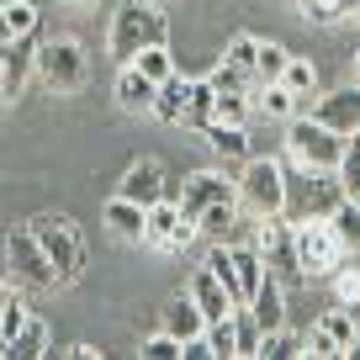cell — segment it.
<instances>
[{
  "mask_svg": "<svg viewBox=\"0 0 360 360\" xmlns=\"http://www.w3.org/2000/svg\"><path fill=\"white\" fill-rule=\"evenodd\" d=\"M349 196V186L339 180V169H286V217L307 223V217H334V207Z\"/></svg>",
  "mask_w": 360,
  "mask_h": 360,
  "instance_id": "1",
  "label": "cell"
},
{
  "mask_svg": "<svg viewBox=\"0 0 360 360\" xmlns=\"http://www.w3.org/2000/svg\"><path fill=\"white\" fill-rule=\"evenodd\" d=\"M165 37H169V22L159 11V0H127L112 16V58L117 64H133L143 48L165 43Z\"/></svg>",
  "mask_w": 360,
  "mask_h": 360,
  "instance_id": "2",
  "label": "cell"
},
{
  "mask_svg": "<svg viewBox=\"0 0 360 360\" xmlns=\"http://www.w3.org/2000/svg\"><path fill=\"white\" fill-rule=\"evenodd\" d=\"M345 148H349V138L334 133L328 122H318L313 112L286 122V154H292V165H302V169H339L345 165Z\"/></svg>",
  "mask_w": 360,
  "mask_h": 360,
  "instance_id": "3",
  "label": "cell"
},
{
  "mask_svg": "<svg viewBox=\"0 0 360 360\" xmlns=\"http://www.w3.org/2000/svg\"><path fill=\"white\" fill-rule=\"evenodd\" d=\"M238 202L255 217H286V169L276 159H244V175H238Z\"/></svg>",
  "mask_w": 360,
  "mask_h": 360,
  "instance_id": "4",
  "label": "cell"
},
{
  "mask_svg": "<svg viewBox=\"0 0 360 360\" xmlns=\"http://www.w3.org/2000/svg\"><path fill=\"white\" fill-rule=\"evenodd\" d=\"M37 79H43L53 96H75V90H85V79H90L85 48H79L75 37H53V43H43V48H37Z\"/></svg>",
  "mask_w": 360,
  "mask_h": 360,
  "instance_id": "5",
  "label": "cell"
},
{
  "mask_svg": "<svg viewBox=\"0 0 360 360\" xmlns=\"http://www.w3.org/2000/svg\"><path fill=\"white\" fill-rule=\"evenodd\" d=\"M297 255H302V276H334L349 244L339 238L334 217H307V223H297Z\"/></svg>",
  "mask_w": 360,
  "mask_h": 360,
  "instance_id": "6",
  "label": "cell"
},
{
  "mask_svg": "<svg viewBox=\"0 0 360 360\" xmlns=\"http://www.w3.org/2000/svg\"><path fill=\"white\" fill-rule=\"evenodd\" d=\"M6 255H11V276L22 286H32V292H48V286H64L58 281V265L48 259L43 238L32 233V228H16L11 238H6Z\"/></svg>",
  "mask_w": 360,
  "mask_h": 360,
  "instance_id": "7",
  "label": "cell"
},
{
  "mask_svg": "<svg viewBox=\"0 0 360 360\" xmlns=\"http://www.w3.org/2000/svg\"><path fill=\"white\" fill-rule=\"evenodd\" d=\"M32 233L43 238V249H48V259L58 265V281H79V270H85V244H79V233L64 223V217H37L32 223Z\"/></svg>",
  "mask_w": 360,
  "mask_h": 360,
  "instance_id": "8",
  "label": "cell"
},
{
  "mask_svg": "<svg viewBox=\"0 0 360 360\" xmlns=\"http://www.w3.org/2000/svg\"><path fill=\"white\" fill-rule=\"evenodd\" d=\"M255 249L265 255V265L276 270V276H302V255H297V223L292 217H259V238Z\"/></svg>",
  "mask_w": 360,
  "mask_h": 360,
  "instance_id": "9",
  "label": "cell"
},
{
  "mask_svg": "<svg viewBox=\"0 0 360 360\" xmlns=\"http://www.w3.org/2000/svg\"><path fill=\"white\" fill-rule=\"evenodd\" d=\"M196 233H202V223H196L180 202H169V196H165V202L148 207V238H143V244H154V249H186Z\"/></svg>",
  "mask_w": 360,
  "mask_h": 360,
  "instance_id": "10",
  "label": "cell"
},
{
  "mask_svg": "<svg viewBox=\"0 0 360 360\" xmlns=\"http://www.w3.org/2000/svg\"><path fill=\"white\" fill-rule=\"evenodd\" d=\"M37 32H22V37H6V64H0V96L11 101V96H22V85H27V75L37 69Z\"/></svg>",
  "mask_w": 360,
  "mask_h": 360,
  "instance_id": "11",
  "label": "cell"
},
{
  "mask_svg": "<svg viewBox=\"0 0 360 360\" xmlns=\"http://www.w3.org/2000/svg\"><path fill=\"white\" fill-rule=\"evenodd\" d=\"M217 202H238V180H223V175H212V169H196V175L180 186V207L191 217H202L207 207H217Z\"/></svg>",
  "mask_w": 360,
  "mask_h": 360,
  "instance_id": "12",
  "label": "cell"
},
{
  "mask_svg": "<svg viewBox=\"0 0 360 360\" xmlns=\"http://www.w3.org/2000/svg\"><path fill=\"white\" fill-rule=\"evenodd\" d=\"M101 217H106V228H112L117 238H127V244H143V238H148V207L133 202V196H122V191L106 202Z\"/></svg>",
  "mask_w": 360,
  "mask_h": 360,
  "instance_id": "13",
  "label": "cell"
},
{
  "mask_svg": "<svg viewBox=\"0 0 360 360\" xmlns=\"http://www.w3.org/2000/svg\"><path fill=\"white\" fill-rule=\"evenodd\" d=\"M313 117H318V122H328V127H334V133H360V85L355 90H334V96H323V101H318L313 106Z\"/></svg>",
  "mask_w": 360,
  "mask_h": 360,
  "instance_id": "14",
  "label": "cell"
},
{
  "mask_svg": "<svg viewBox=\"0 0 360 360\" xmlns=\"http://www.w3.org/2000/svg\"><path fill=\"white\" fill-rule=\"evenodd\" d=\"M255 318H259V328L265 334H276V328H286V276H276L270 270L265 281H259V292H255Z\"/></svg>",
  "mask_w": 360,
  "mask_h": 360,
  "instance_id": "15",
  "label": "cell"
},
{
  "mask_svg": "<svg viewBox=\"0 0 360 360\" xmlns=\"http://www.w3.org/2000/svg\"><path fill=\"white\" fill-rule=\"evenodd\" d=\"M117 191L133 196V202H143V207H154V202H165V169H159L154 159H138V165L122 175V186H117Z\"/></svg>",
  "mask_w": 360,
  "mask_h": 360,
  "instance_id": "16",
  "label": "cell"
},
{
  "mask_svg": "<svg viewBox=\"0 0 360 360\" xmlns=\"http://www.w3.org/2000/svg\"><path fill=\"white\" fill-rule=\"evenodd\" d=\"M117 101H122L127 112H154L159 79H148L138 64H122V75H117Z\"/></svg>",
  "mask_w": 360,
  "mask_h": 360,
  "instance_id": "17",
  "label": "cell"
},
{
  "mask_svg": "<svg viewBox=\"0 0 360 360\" xmlns=\"http://www.w3.org/2000/svg\"><path fill=\"white\" fill-rule=\"evenodd\" d=\"M207 323H212V318L202 313V302H196V297H175V302L165 307V328H169L175 339H186V345H191V339H202Z\"/></svg>",
  "mask_w": 360,
  "mask_h": 360,
  "instance_id": "18",
  "label": "cell"
},
{
  "mask_svg": "<svg viewBox=\"0 0 360 360\" xmlns=\"http://www.w3.org/2000/svg\"><path fill=\"white\" fill-rule=\"evenodd\" d=\"M191 96H196V79H186V75L165 79V85H159V101H154V117L159 122H186V117H191Z\"/></svg>",
  "mask_w": 360,
  "mask_h": 360,
  "instance_id": "19",
  "label": "cell"
},
{
  "mask_svg": "<svg viewBox=\"0 0 360 360\" xmlns=\"http://www.w3.org/2000/svg\"><path fill=\"white\" fill-rule=\"evenodd\" d=\"M191 297H196V302H202V313L207 318H212V323H217V318H228V313H233V292H228V286L223 281H217V276H212V270H196V281H191Z\"/></svg>",
  "mask_w": 360,
  "mask_h": 360,
  "instance_id": "20",
  "label": "cell"
},
{
  "mask_svg": "<svg viewBox=\"0 0 360 360\" xmlns=\"http://www.w3.org/2000/svg\"><path fill=\"white\" fill-rule=\"evenodd\" d=\"M207 143H212L223 159H238V165H244V159H249V127H238V122H212V127H207Z\"/></svg>",
  "mask_w": 360,
  "mask_h": 360,
  "instance_id": "21",
  "label": "cell"
},
{
  "mask_svg": "<svg viewBox=\"0 0 360 360\" xmlns=\"http://www.w3.org/2000/svg\"><path fill=\"white\" fill-rule=\"evenodd\" d=\"M281 85L297 96V117H307V101H313V90H318V69L307 64V58H292V64H286V79H281Z\"/></svg>",
  "mask_w": 360,
  "mask_h": 360,
  "instance_id": "22",
  "label": "cell"
},
{
  "mask_svg": "<svg viewBox=\"0 0 360 360\" xmlns=\"http://www.w3.org/2000/svg\"><path fill=\"white\" fill-rule=\"evenodd\" d=\"M27 323H32V313H27V302H22V297L11 292V286H6V302H0V345L11 349V345H16V334H22Z\"/></svg>",
  "mask_w": 360,
  "mask_h": 360,
  "instance_id": "23",
  "label": "cell"
},
{
  "mask_svg": "<svg viewBox=\"0 0 360 360\" xmlns=\"http://www.w3.org/2000/svg\"><path fill=\"white\" fill-rule=\"evenodd\" d=\"M255 106L265 117H281V122H292V117H297V96L286 85H259L255 90Z\"/></svg>",
  "mask_w": 360,
  "mask_h": 360,
  "instance_id": "24",
  "label": "cell"
},
{
  "mask_svg": "<svg viewBox=\"0 0 360 360\" xmlns=\"http://www.w3.org/2000/svg\"><path fill=\"white\" fill-rule=\"evenodd\" d=\"M207 270H212L217 281H223L228 292H233V302L244 307V281H238V259H233V249H223V244H217L212 255H207Z\"/></svg>",
  "mask_w": 360,
  "mask_h": 360,
  "instance_id": "25",
  "label": "cell"
},
{
  "mask_svg": "<svg viewBox=\"0 0 360 360\" xmlns=\"http://www.w3.org/2000/svg\"><path fill=\"white\" fill-rule=\"evenodd\" d=\"M133 64H138V69H143V75H148V79H159V85H165V79H175V75H180V64H175V53H169V48H165V43H154V48H143V53H138V58H133Z\"/></svg>",
  "mask_w": 360,
  "mask_h": 360,
  "instance_id": "26",
  "label": "cell"
},
{
  "mask_svg": "<svg viewBox=\"0 0 360 360\" xmlns=\"http://www.w3.org/2000/svg\"><path fill=\"white\" fill-rule=\"evenodd\" d=\"M186 122H191V127H202V133H207V127L217 122V85H212V79H196V96H191V117H186Z\"/></svg>",
  "mask_w": 360,
  "mask_h": 360,
  "instance_id": "27",
  "label": "cell"
},
{
  "mask_svg": "<svg viewBox=\"0 0 360 360\" xmlns=\"http://www.w3.org/2000/svg\"><path fill=\"white\" fill-rule=\"evenodd\" d=\"M0 22H6V37L37 32V6L32 0H6V6H0Z\"/></svg>",
  "mask_w": 360,
  "mask_h": 360,
  "instance_id": "28",
  "label": "cell"
},
{
  "mask_svg": "<svg viewBox=\"0 0 360 360\" xmlns=\"http://www.w3.org/2000/svg\"><path fill=\"white\" fill-rule=\"evenodd\" d=\"M37 355H48V328L32 318V323H27L22 334H16V345L6 349V360H37Z\"/></svg>",
  "mask_w": 360,
  "mask_h": 360,
  "instance_id": "29",
  "label": "cell"
},
{
  "mask_svg": "<svg viewBox=\"0 0 360 360\" xmlns=\"http://www.w3.org/2000/svg\"><path fill=\"white\" fill-rule=\"evenodd\" d=\"M292 58H297V53H286L281 43H259V85H281Z\"/></svg>",
  "mask_w": 360,
  "mask_h": 360,
  "instance_id": "30",
  "label": "cell"
},
{
  "mask_svg": "<svg viewBox=\"0 0 360 360\" xmlns=\"http://www.w3.org/2000/svg\"><path fill=\"white\" fill-rule=\"evenodd\" d=\"M233 328H238V355H259V345H265V328H259L255 307H233Z\"/></svg>",
  "mask_w": 360,
  "mask_h": 360,
  "instance_id": "31",
  "label": "cell"
},
{
  "mask_svg": "<svg viewBox=\"0 0 360 360\" xmlns=\"http://www.w3.org/2000/svg\"><path fill=\"white\" fill-rule=\"evenodd\" d=\"M259 355H265V360L307 355V339H302V334H292V328H276V334H265V345H259Z\"/></svg>",
  "mask_w": 360,
  "mask_h": 360,
  "instance_id": "32",
  "label": "cell"
},
{
  "mask_svg": "<svg viewBox=\"0 0 360 360\" xmlns=\"http://www.w3.org/2000/svg\"><path fill=\"white\" fill-rule=\"evenodd\" d=\"M334 228H339V238H345L349 249H360V196H345V202L334 207Z\"/></svg>",
  "mask_w": 360,
  "mask_h": 360,
  "instance_id": "33",
  "label": "cell"
},
{
  "mask_svg": "<svg viewBox=\"0 0 360 360\" xmlns=\"http://www.w3.org/2000/svg\"><path fill=\"white\" fill-rule=\"evenodd\" d=\"M207 345H212V355H217V360L238 355V328H233V313L217 318V323H207Z\"/></svg>",
  "mask_w": 360,
  "mask_h": 360,
  "instance_id": "34",
  "label": "cell"
},
{
  "mask_svg": "<svg viewBox=\"0 0 360 360\" xmlns=\"http://www.w3.org/2000/svg\"><path fill=\"white\" fill-rule=\"evenodd\" d=\"M138 355H148V360H186V339H175L169 328H159L154 339L138 345Z\"/></svg>",
  "mask_w": 360,
  "mask_h": 360,
  "instance_id": "35",
  "label": "cell"
},
{
  "mask_svg": "<svg viewBox=\"0 0 360 360\" xmlns=\"http://www.w3.org/2000/svg\"><path fill=\"white\" fill-rule=\"evenodd\" d=\"M228 64H238V69H249V75L259 79V37H249V32H238L233 43H228Z\"/></svg>",
  "mask_w": 360,
  "mask_h": 360,
  "instance_id": "36",
  "label": "cell"
},
{
  "mask_svg": "<svg viewBox=\"0 0 360 360\" xmlns=\"http://www.w3.org/2000/svg\"><path fill=\"white\" fill-rule=\"evenodd\" d=\"M207 79H212L217 90H259V79L249 75V69L228 64V58H223V64H217V69H212V75H207Z\"/></svg>",
  "mask_w": 360,
  "mask_h": 360,
  "instance_id": "37",
  "label": "cell"
},
{
  "mask_svg": "<svg viewBox=\"0 0 360 360\" xmlns=\"http://www.w3.org/2000/svg\"><path fill=\"white\" fill-rule=\"evenodd\" d=\"M196 223H202V233H212V238H223L228 228L238 223V212H233V202H217V207H207L202 217H196Z\"/></svg>",
  "mask_w": 360,
  "mask_h": 360,
  "instance_id": "38",
  "label": "cell"
},
{
  "mask_svg": "<svg viewBox=\"0 0 360 360\" xmlns=\"http://www.w3.org/2000/svg\"><path fill=\"white\" fill-rule=\"evenodd\" d=\"M318 323H323L328 334H334L339 345H345V355H349V349L360 345V334H355V313H323V318H318Z\"/></svg>",
  "mask_w": 360,
  "mask_h": 360,
  "instance_id": "39",
  "label": "cell"
},
{
  "mask_svg": "<svg viewBox=\"0 0 360 360\" xmlns=\"http://www.w3.org/2000/svg\"><path fill=\"white\" fill-rule=\"evenodd\" d=\"M307 355H318V360H334V355H345V345H339V339L328 334L323 323H313V328H307Z\"/></svg>",
  "mask_w": 360,
  "mask_h": 360,
  "instance_id": "40",
  "label": "cell"
},
{
  "mask_svg": "<svg viewBox=\"0 0 360 360\" xmlns=\"http://www.w3.org/2000/svg\"><path fill=\"white\" fill-rule=\"evenodd\" d=\"M339 180L349 186V196H360V133H349V148H345V165H339Z\"/></svg>",
  "mask_w": 360,
  "mask_h": 360,
  "instance_id": "41",
  "label": "cell"
},
{
  "mask_svg": "<svg viewBox=\"0 0 360 360\" xmlns=\"http://www.w3.org/2000/svg\"><path fill=\"white\" fill-rule=\"evenodd\" d=\"M334 292L345 307H360V270H334Z\"/></svg>",
  "mask_w": 360,
  "mask_h": 360,
  "instance_id": "42",
  "label": "cell"
},
{
  "mask_svg": "<svg viewBox=\"0 0 360 360\" xmlns=\"http://www.w3.org/2000/svg\"><path fill=\"white\" fill-rule=\"evenodd\" d=\"M302 11H307V22H318V27H334L339 16V0H302Z\"/></svg>",
  "mask_w": 360,
  "mask_h": 360,
  "instance_id": "43",
  "label": "cell"
},
{
  "mask_svg": "<svg viewBox=\"0 0 360 360\" xmlns=\"http://www.w3.org/2000/svg\"><path fill=\"white\" fill-rule=\"evenodd\" d=\"M339 11H345V16H349V11H360V0H339Z\"/></svg>",
  "mask_w": 360,
  "mask_h": 360,
  "instance_id": "44",
  "label": "cell"
},
{
  "mask_svg": "<svg viewBox=\"0 0 360 360\" xmlns=\"http://www.w3.org/2000/svg\"><path fill=\"white\" fill-rule=\"evenodd\" d=\"M355 85H360V48H355Z\"/></svg>",
  "mask_w": 360,
  "mask_h": 360,
  "instance_id": "45",
  "label": "cell"
},
{
  "mask_svg": "<svg viewBox=\"0 0 360 360\" xmlns=\"http://www.w3.org/2000/svg\"><path fill=\"white\" fill-rule=\"evenodd\" d=\"M75 6H96V0H75Z\"/></svg>",
  "mask_w": 360,
  "mask_h": 360,
  "instance_id": "46",
  "label": "cell"
},
{
  "mask_svg": "<svg viewBox=\"0 0 360 360\" xmlns=\"http://www.w3.org/2000/svg\"><path fill=\"white\" fill-rule=\"evenodd\" d=\"M355 334H360V313H355Z\"/></svg>",
  "mask_w": 360,
  "mask_h": 360,
  "instance_id": "47",
  "label": "cell"
}]
</instances>
